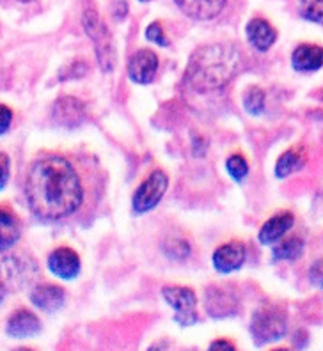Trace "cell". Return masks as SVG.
I'll use <instances>...</instances> for the list:
<instances>
[{"instance_id":"cell-1","label":"cell","mask_w":323,"mask_h":351,"mask_svg":"<svg viewBox=\"0 0 323 351\" xmlns=\"http://www.w3.org/2000/svg\"><path fill=\"white\" fill-rule=\"evenodd\" d=\"M25 197L30 211L43 220H60L80 208L84 190L71 163L48 154L36 160L25 180Z\"/></svg>"},{"instance_id":"cell-2","label":"cell","mask_w":323,"mask_h":351,"mask_svg":"<svg viewBox=\"0 0 323 351\" xmlns=\"http://www.w3.org/2000/svg\"><path fill=\"white\" fill-rule=\"evenodd\" d=\"M240 53L229 45H211L199 48L189 62L185 82L192 89L219 90L238 73Z\"/></svg>"},{"instance_id":"cell-3","label":"cell","mask_w":323,"mask_h":351,"mask_svg":"<svg viewBox=\"0 0 323 351\" xmlns=\"http://www.w3.org/2000/svg\"><path fill=\"white\" fill-rule=\"evenodd\" d=\"M288 332V317L285 311L276 305H263L252 316L250 322V335L254 339L256 346L274 343L283 339Z\"/></svg>"},{"instance_id":"cell-4","label":"cell","mask_w":323,"mask_h":351,"mask_svg":"<svg viewBox=\"0 0 323 351\" xmlns=\"http://www.w3.org/2000/svg\"><path fill=\"white\" fill-rule=\"evenodd\" d=\"M82 23L87 36L95 43L99 68L104 71H112L114 66H116V48H114L112 36L108 32L107 25L101 22V18L98 16L95 9H86Z\"/></svg>"},{"instance_id":"cell-5","label":"cell","mask_w":323,"mask_h":351,"mask_svg":"<svg viewBox=\"0 0 323 351\" xmlns=\"http://www.w3.org/2000/svg\"><path fill=\"white\" fill-rule=\"evenodd\" d=\"M169 186L167 174L162 171L151 172L149 178L143 181V184L135 190L134 199H132V208L135 213L143 215L156 208L162 197H164L165 190Z\"/></svg>"},{"instance_id":"cell-6","label":"cell","mask_w":323,"mask_h":351,"mask_svg":"<svg viewBox=\"0 0 323 351\" xmlns=\"http://www.w3.org/2000/svg\"><path fill=\"white\" fill-rule=\"evenodd\" d=\"M162 296L165 298L171 307L174 308V319L180 323L181 326L195 325L199 322L198 313H195V305H198V298H195L194 291L189 287L171 286L162 289Z\"/></svg>"},{"instance_id":"cell-7","label":"cell","mask_w":323,"mask_h":351,"mask_svg":"<svg viewBox=\"0 0 323 351\" xmlns=\"http://www.w3.org/2000/svg\"><path fill=\"white\" fill-rule=\"evenodd\" d=\"M204 307L211 317L224 319V317H231L238 313L240 300H238V295L233 287L215 284V286L208 287L204 293Z\"/></svg>"},{"instance_id":"cell-8","label":"cell","mask_w":323,"mask_h":351,"mask_svg":"<svg viewBox=\"0 0 323 351\" xmlns=\"http://www.w3.org/2000/svg\"><path fill=\"white\" fill-rule=\"evenodd\" d=\"M158 71V57L153 50L135 51L128 60V77L135 84H149Z\"/></svg>"},{"instance_id":"cell-9","label":"cell","mask_w":323,"mask_h":351,"mask_svg":"<svg viewBox=\"0 0 323 351\" xmlns=\"http://www.w3.org/2000/svg\"><path fill=\"white\" fill-rule=\"evenodd\" d=\"M48 270L62 280H71L80 274V257L75 250L60 247L48 256Z\"/></svg>"},{"instance_id":"cell-10","label":"cell","mask_w":323,"mask_h":351,"mask_svg":"<svg viewBox=\"0 0 323 351\" xmlns=\"http://www.w3.org/2000/svg\"><path fill=\"white\" fill-rule=\"evenodd\" d=\"M246 263V247L240 241H229L213 254V266L219 274H233Z\"/></svg>"},{"instance_id":"cell-11","label":"cell","mask_w":323,"mask_h":351,"mask_svg":"<svg viewBox=\"0 0 323 351\" xmlns=\"http://www.w3.org/2000/svg\"><path fill=\"white\" fill-rule=\"evenodd\" d=\"M30 302L41 311L47 313H56L66 302V291L62 287L53 286V284H39L34 287V291L30 295Z\"/></svg>"},{"instance_id":"cell-12","label":"cell","mask_w":323,"mask_h":351,"mask_svg":"<svg viewBox=\"0 0 323 351\" xmlns=\"http://www.w3.org/2000/svg\"><path fill=\"white\" fill-rule=\"evenodd\" d=\"M5 332L11 337H32V335H38L41 332V322L32 313L25 311V308H20V311L11 314V317L8 319Z\"/></svg>"},{"instance_id":"cell-13","label":"cell","mask_w":323,"mask_h":351,"mask_svg":"<svg viewBox=\"0 0 323 351\" xmlns=\"http://www.w3.org/2000/svg\"><path fill=\"white\" fill-rule=\"evenodd\" d=\"M181 13L195 20H211L224 9L226 0H174Z\"/></svg>"},{"instance_id":"cell-14","label":"cell","mask_w":323,"mask_h":351,"mask_svg":"<svg viewBox=\"0 0 323 351\" xmlns=\"http://www.w3.org/2000/svg\"><path fill=\"white\" fill-rule=\"evenodd\" d=\"M294 227V215L289 211H283V213L272 217L265 222L261 227V231L258 234V240L261 245H274L279 241L286 232Z\"/></svg>"},{"instance_id":"cell-15","label":"cell","mask_w":323,"mask_h":351,"mask_svg":"<svg viewBox=\"0 0 323 351\" xmlns=\"http://www.w3.org/2000/svg\"><path fill=\"white\" fill-rule=\"evenodd\" d=\"M246 34L249 38L250 45L259 51H267L272 45L276 43L277 32L276 29L263 20V18H254L247 23Z\"/></svg>"},{"instance_id":"cell-16","label":"cell","mask_w":323,"mask_h":351,"mask_svg":"<svg viewBox=\"0 0 323 351\" xmlns=\"http://www.w3.org/2000/svg\"><path fill=\"white\" fill-rule=\"evenodd\" d=\"M291 64L297 71H316L323 66V48L318 45H300L291 56Z\"/></svg>"},{"instance_id":"cell-17","label":"cell","mask_w":323,"mask_h":351,"mask_svg":"<svg viewBox=\"0 0 323 351\" xmlns=\"http://www.w3.org/2000/svg\"><path fill=\"white\" fill-rule=\"evenodd\" d=\"M53 117L60 125H78L84 117L82 103L73 98H62L53 107Z\"/></svg>"},{"instance_id":"cell-18","label":"cell","mask_w":323,"mask_h":351,"mask_svg":"<svg viewBox=\"0 0 323 351\" xmlns=\"http://www.w3.org/2000/svg\"><path fill=\"white\" fill-rule=\"evenodd\" d=\"M306 154L300 153V151H286V153L280 154V158L277 160L276 176L279 180H285L289 174H294V172L302 171V169L306 167Z\"/></svg>"},{"instance_id":"cell-19","label":"cell","mask_w":323,"mask_h":351,"mask_svg":"<svg viewBox=\"0 0 323 351\" xmlns=\"http://www.w3.org/2000/svg\"><path fill=\"white\" fill-rule=\"evenodd\" d=\"M0 226H2V243H0V247L5 252L20 238V223H18L16 217L4 208L0 213Z\"/></svg>"},{"instance_id":"cell-20","label":"cell","mask_w":323,"mask_h":351,"mask_svg":"<svg viewBox=\"0 0 323 351\" xmlns=\"http://www.w3.org/2000/svg\"><path fill=\"white\" fill-rule=\"evenodd\" d=\"M304 252V241L298 236H291L274 249L272 259L274 261H295Z\"/></svg>"},{"instance_id":"cell-21","label":"cell","mask_w":323,"mask_h":351,"mask_svg":"<svg viewBox=\"0 0 323 351\" xmlns=\"http://www.w3.org/2000/svg\"><path fill=\"white\" fill-rule=\"evenodd\" d=\"M243 107L252 116H259L265 108V93L259 87L252 86L246 90L243 96Z\"/></svg>"},{"instance_id":"cell-22","label":"cell","mask_w":323,"mask_h":351,"mask_svg":"<svg viewBox=\"0 0 323 351\" xmlns=\"http://www.w3.org/2000/svg\"><path fill=\"white\" fill-rule=\"evenodd\" d=\"M300 14L309 22L323 25V0H300Z\"/></svg>"},{"instance_id":"cell-23","label":"cell","mask_w":323,"mask_h":351,"mask_svg":"<svg viewBox=\"0 0 323 351\" xmlns=\"http://www.w3.org/2000/svg\"><path fill=\"white\" fill-rule=\"evenodd\" d=\"M226 169H228L229 176L233 178L235 181L241 183V181L246 180L247 174H249V165H247V160L240 154H233V156H229L228 162H226Z\"/></svg>"},{"instance_id":"cell-24","label":"cell","mask_w":323,"mask_h":351,"mask_svg":"<svg viewBox=\"0 0 323 351\" xmlns=\"http://www.w3.org/2000/svg\"><path fill=\"white\" fill-rule=\"evenodd\" d=\"M146 38L149 39V41H153V43L160 45V47H169V41L167 38H165V32L164 29H162V25H160V22H153L147 27Z\"/></svg>"},{"instance_id":"cell-25","label":"cell","mask_w":323,"mask_h":351,"mask_svg":"<svg viewBox=\"0 0 323 351\" xmlns=\"http://www.w3.org/2000/svg\"><path fill=\"white\" fill-rule=\"evenodd\" d=\"M309 280L313 286L323 289V259L313 263V266L309 268Z\"/></svg>"},{"instance_id":"cell-26","label":"cell","mask_w":323,"mask_h":351,"mask_svg":"<svg viewBox=\"0 0 323 351\" xmlns=\"http://www.w3.org/2000/svg\"><path fill=\"white\" fill-rule=\"evenodd\" d=\"M11 119H13L11 110H9L5 105H2V108H0V133H2V135H5V132H8L9 126H11Z\"/></svg>"},{"instance_id":"cell-27","label":"cell","mask_w":323,"mask_h":351,"mask_svg":"<svg viewBox=\"0 0 323 351\" xmlns=\"http://www.w3.org/2000/svg\"><path fill=\"white\" fill-rule=\"evenodd\" d=\"M2 180H0V189L4 190L5 189V183H8V178H9V158L5 156V153H2Z\"/></svg>"},{"instance_id":"cell-28","label":"cell","mask_w":323,"mask_h":351,"mask_svg":"<svg viewBox=\"0 0 323 351\" xmlns=\"http://www.w3.org/2000/svg\"><path fill=\"white\" fill-rule=\"evenodd\" d=\"M210 350H235V344L220 339V341H213V343L210 344Z\"/></svg>"},{"instance_id":"cell-29","label":"cell","mask_w":323,"mask_h":351,"mask_svg":"<svg viewBox=\"0 0 323 351\" xmlns=\"http://www.w3.org/2000/svg\"><path fill=\"white\" fill-rule=\"evenodd\" d=\"M20 2H30V0H20Z\"/></svg>"},{"instance_id":"cell-30","label":"cell","mask_w":323,"mask_h":351,"mask_svg":"<svg viewBox=\"0 0 323 351\" xmlns=\"http://www.w3.org/2000/svg\"><path fill=\"white\" fill-rule=\"evenodd\" d=\"M141 2H147V0H141Z\"/></svg>"}]
</instances>
